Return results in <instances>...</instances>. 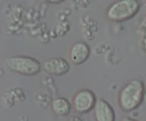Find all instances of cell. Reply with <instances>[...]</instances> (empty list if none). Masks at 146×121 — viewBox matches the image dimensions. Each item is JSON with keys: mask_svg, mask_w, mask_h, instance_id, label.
Here are the masks:
<instances>
[{"mask_svg": "<svg viewBox=\"0 0 146 121\" xmlns=\"http://www.w3.org/2000/svg\"><path fill=\"white\" fill-rule=\"evenodd\" d=\"M145 94L144 82L138 78L125 81L117 93V105L123 112H131L136 110L143 102Z\"/></svg>", "mask_w": 146, "mask_h": 121, "instance_id": "1", "label": "cell"}, {"mask_svg": "<svg viewBox=\"0 0 146 121\" xmlns=\"http://www.w3.org/2000/svg\"><path fill=\"white\" fill-rule=\"evenodd\" d=\"M140 9L141 3L138 0H116L106 7L104 17L110 22H123L135 17Z\"/></svg>", "mask_w": 146, "mask_h": 121, "instance_id": "2", "label": "cell"}, {"mask_svg": "<svg viewBox=\"0 0 146 121\" xmlns=\"http://www.w3.org/2000/svg\"><path fill=\"white\" fill-rule=\"evenodd\" d=\"M5 66L11 73L24 76H33L39 73L42 63L36 58L26 55H14L7 58Z\"/></svg>", "mask_w": 146, "mask_h": 121, "instance_id": "3", "label": "cell"}, {"mask_svg": "<svg viewBox=\"0 0 146 121\" xmlns=\"http://www.w3.org/2000/svg\"><path fill=\"white\" fill-rule=\"evenodd\" d=\"M96 94L88 88H82L73 94L71 99L72 109L75 114L84 115L93 111L97 102Z\"/></svg>", "mask_w": 146, "mask_h": 121, "instance_id": "4", "label": "cell"}, {"mask_svg": "<svg viewBox=\"0 0 146 121\" xmlns=\"http://www.w3.org/2000/svg\"><path fill=\"white\" fill-rule=\"evenodd\" d=\"M71 65L69 61L63 57H51L42 63V70L51 75L61 76L69 71Z\"/></svg>", "mask_w": 146, "mask_h": 121, "instance_id": "5", "label": "cell"}, {"mask_svg": "<svg viewBox=\"0 0 146 121\" xmlns=\"http://www.w3.org/2000/svg\"><path fill=\"white\" fill-rule=\"evenodd\" d=\"M91 54V48L86 42L76 41L71 44L68 49V60L74 65H80L88 59Z\"/></svg>", "mask_w": 146, "mask_h": 121, "instance_id": "6", "label": "cell"}, {"mask_svg": "<svg viewBox=\"0 0 146 121\" xmlns=\"http://www.w3.org/2000/svg\"><path fill=\"white\" fill-rule=\"evenodd\" d=\"M94 121H115V112L112 105L104 98H98L93 110Z\"/></svg>", "mask_w": 146, "mask_h": 121, "instance_id": "7", "label": "cell"}, {"mask_svg": "<svg viewBox=\"0 0 146 121\" xmlns=\"http://www.w3.org/2000/svg\"><path fill=\"white\" fill-rule=\"evenodd\" d=\"M50 108L51 112L58 117L69 116L73 110L71 102L64 97H58L53 100Z\"/></svg>", "mask_w": 146, "mask_h": 121, "instance_id": "8", "label": "cell"}, {"mask_svg": "<svg viewBox=\"0 0 146 121\" xmlns=\"http://www.w3.org/2000/svg\"><path fill=\"white\" fill-rule=\"evenodd\" d=\"M66 121H84V120L81 115L74 114V115H69L67 118Z\"/></svg>", "mask_w": 146, "mask_h": 121, "instance_id": "9", "label": "cell"}, {"mask_svg": "<svg viewBox=\"0 0 146 121\" xmlns=\"http://www.w3.org/2000/svg\"><path fill=\"white\" fill-rule=\"evenodd\" d=\"M121 121H138L129 116H123L121 118Z\"/></svg>", "mask_w": 146, "mask_h": 121, "instance_id": "10", "label": "cell"}, {"mask_svg": "<svg viewBox=\"0 0 146 121\" xmlns=\"http://www.w3.org/2000/svg\"><path fill=\"white\" fill-rule=\"evenodd\" d=\"M145 94H146V85H145Z\"/></svg>", "mask_w": 146, "mask_h": 121, "instance_id": "11", "label": "cell"}]
</instances>
